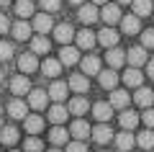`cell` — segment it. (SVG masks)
Masks as SVG:
<instances>
[{"label":"cell","mask_w":154,"mask_h":152,"mask_svg":"<svg viewBox=\"0 0 154 152\" xmlns=\"http://www.w3.org/2000/svg\"><path fill=\"white\" fill-rule=\"evenodd\" d=\"M28 95V108H33V111H41V108H46V103H49V93H44V90H28L26 93Z\"/></svg>","instance_id":"1"},{"label":"cell","mask_w":154,"mask_h":152,"mask_svg":"<svg viewBox=\"0 0 154 152\" xmlns=\"http://www.w3.org/2000/svg\"><path fill=\"white\" fill-rule=\"evenodd\" d=\"M100 18H103L108 26H110V23H118V21H121V5H118V3H103Z\"/></svg>","instance_id":"2"},{"label":"cell","mask_w":154,"mask_h":152,"mask_svg":"<svg viewBox=\"0 0 154 152\" xmlns=\"http://www.w3.org/2000/svg\"><path fill=\"white\" fill-rule=\"evenodd\" d=\"M90 137H93V139L98 142V144H108V142L113 139V129H110V126L105 124V121H100V124L95 126V129H90Z\"/></svg>","instance_id":"3"},{"label":"cell","mask_w":154,"mask_h":152,"mask_svg":"<svg viewBox=\"0 0 154 152\" xmlns=\"http://www.w3.org/2000/svg\"><path fill=\"white\" fill-rule=\"evenodd\" d=\"M146 60H149V57H146V49H144V47H131V49L126 52V62H128L131 67L146 65Z\"/></svg>","instance_id":"4"},{"label":"cell","mask_w":154,"mask_h":152,"mask_svg":"<svg viewBox=\"0 0 154 152\" xmlns=\"http://www.w3.org/2000/svg\"><path fill=\"white\" fill-rule=\"evenodd\" d=\"M46 93H49V98L54 101V103H62V101L67 98V93H69V85H67V82H62V80H54V82L49 85V90H46Z\"/></svg>","instance_id":"5"},{"label":"cell","mask_w":154,"mask_h":152,"mask_svg":"<svg viewBox=\"0 0 154 152\" xmlns=\"http://www.w3.org/2000/svg\"><path fill=\"white\" fill-rule=\"evenodd\" d=\"M77 16H80L82 23H95L98 21V5H95V3H82L80 11H77Z\"/></svg>","instance_id":"6"},{"label":"cell","mask_w":154,"mask_h":152,"mask_svg":"<svg viewBox=\"0 0 154 152\" xmlns=\"http://www.w3.org/2000/svg\"><path fill=\"white\" fill-rule=\"evenodd\" d=\"M113 139H116V147H118L121 152H131V147L136 144V137H134L128 129H123L121 134H116Z\"/></svg>","instance_id":"7"},{"label":"cell","mask_w":154,"mask_h":152,"mask_svg":"<svg viewBox=\"0 0 154 152\" xmlns=\"http://www.w3.org/2000/svg\"><path fill=\"white\" fill-rule=\"evenodd\" d=\"M8 116H13V119H26L28 116V103H23L21 98H13L11 103H8Z\"/></svg>","instance_id":"8"},{"label":"cell","mask_w":154,"mask_h":152,"mask_svg":"<svg viewBox=\"0 0 154 152\" xmlns=\"http://www.w3.org/2000/svg\"><path fill=\"white\" fill-rule=\"evenodd\" d=\"M75 41H77V49H93L95 44H98V39H95L93 31H75Z\"/></svg>","instance_id":"9"},{"label":"cell","mask_w":154,"mask_h":152,"mask_svg":"<svg viewBox=\"0 0 154 152\" xmlns=\"http://www.w3.org/2000/svg\"><path fill=\"white\" fill-rule=\"evenodd\" d=\"M134 101H136V106H141V108H149V106L154 103V90H149V88L139 85L136 93H134Z\"/></svg>","instance_id":"10"},{"label":"cell","mask_w":154,"mask_h":152,"mask_svg":"<svg viewBox=\"0 0 154 152\" xmlns=\"http://www.w3.org/2000/svg\"><path fill=\"white\" fill-rule=\"evenodd\" d=\"M54 39L59 44H69V41H75V28L69 26V23H59V26L54 28Z\"/></svg>","instance_id":"11"},{"label":"cell","mask_w":154,"mask_h":152,"mask_svg":"<svg viewBox=\"0 0 154 152\" xmlns=\"http://www.w3.org/2000/svg\"><path fill=\"white\" fill-rule=\"evenodd\" d=\"M98 82L105 88V90H113L118 85V72L116 70H100L98 72Z\"/></svg>","instance_id":"12"},{"label":"cell","mask_w":154,"mask_h":152,"mask_svg":"<svg viewBox=\"0 0 154 152\" xmlns=\"http://www.w3.org/2000/svg\"><path fill=\"white\" fill-rule=\"evenodd\" d=\"M28 90H31V82H28L26 75H16L11 80V93L13 95H26Z\"/></svg>","instance_id":"13"},{"label":"cell","mask_w":154,"mask_h":152,"mask_svg":"<svg viewBox=\"0 0 154 152\" xmlns=\"http://www.w3.org/2000/svg\"><path fill=\"white\" fill-rule=\"evenodd\" d=\"M95 39H98V44H103V47H116V44H118V31H113V28H100V31H98V36H95Z\"/></svg>","instance_id":"14"},{"label":"cell","mask_w":154,"mask_h":152,"mask_svg":"<svg viewBox=\"0 0 154 152\" xmlns=\"http://www.w3.org/2000/svg\"><path fill=\"white\" fill-rule=\"evenodd\" d=\"M18 67H21L23 75H28V72H36V67H38L36 54H33V52H28V54H21V57H18Z\"/></svg>","instance_id":"15"},{"label":"cell","mask_w":154,"mask_h":152,"mask_svg":"<svg viewBox=\"0 0 154 152\" xmlns=\"http://www.w3.org/2000/svg\"><path fill=\"white\" fill-rule=\"evenodd\" d=\"M31 28H36L38 34H49L51 28H54V23H51V16H49V13H38V16L33 18Z\"/></svg>","instance_id":"16"},{"label":"cell","mask_w":154,"mask_h":152,"mask_svg":"<svg viewBox=\"0 0 154 152\" xmlns=\"http://www.w3.org/2000/svg\"><path fill=\"white\" fill-rule=\"evenodd\" d=\"M69 90H75V93H88V88H90V82H88V75H82V72H75V75L69 77Z\"/></svg>","instance_id":"17"},{"label":"cell","mask_w":154,"mask_h":152,"mask_svg":"<svg viewBox=\"0 0 154 152\" xmlns=\"http://www.w3.org/2000/svg\"><path fill=\"white\" fill-rule=\"evenodd\" d=\"M23 126H26L28 134H41V129H44V119L38 114H28L26 119H23Z\"/></svg>","instance_id":"18"},{"label":"cell","mask_w":154,"mask_h":152,"mask_svg":"<svg viewBox=\"0 0 154 152\" xmlns=\"http://www.w3.org/2000/svg\"><path fill=\"white\" fill-rule=\"evenodd\" d=\"M69 134L75 137V139H88V137H90V124L82 121V119H75L72 126H69Z\"/></svg>","instance_id":"19"},{"label":"cell","mask_w":154,"mask_h":152,"mask_svg":"<svg viewBox=\"0 0 154 152\" xmlns=\"http://www.w3.org/2000/svg\"><path fill=\"white\" fill-rule=\"evenodd\" d=\"M123 82H126L128 88H139L144 82V72L139 70V67H128V70L123 72Z\"/></svg>","instance_id":"20"},{"label":"cell","mask_w":154,"mask_h":152,"mask_svg":"<svg viewBox=\"0 0 154 152\" xmlns=\"http://www.w3.org/2000/svg\"><path fill=\"white\" fill-rule=\"evenodd\" d=\"M128 101H131V95H128L126 90H116V88L110 90V101H108V103L113 106V108H121V111H123V108L128 106Z\"/></svg>","instance_id":"21"},{"label":"cell","mask_w":154,"mask_h":152,"mask_svg":"<svg viewBox=\"0 0 154 152\" xmlns=\"http://www.w3.org/2000/svg\"><path fill=\"white\" fill-rule=\"evenodd\" d=\"M105 60H108L110 70H118V67L126 62V52H121L118 47H110V49H108V57H105Z\"/></svg>","instance_id":"22"},{"label":"cell","mask_w":154,"mask_h":152,"mask_svg":"<svg viewBox=\"0 0 154 152\" xmlns=\"http://www.w3.org/2000/svg\"><path fill=\"white\" fill-rule=\"evenodd\" d=\"M67 116H69V111H67V106H62V103H54L49 108V121L51 124H64Z\"/></svg>","instance_id":"23"},{"label":"cell","mask_w":154,"mask_h":152,"mask_svg":"<svg viewBox=\"0 0 154 152\" xmlns=\"http://www.w3.org/2000/svg\"><path fill=\"white\" fill-rule=\"evenodd\" d=\"M62 67H64V65H62L59 60H51V57H49V60H44V62H41V72H44L46 77H59Z\"/></svg>","instance_id":"24"},{"label":"cell","mask_w":154,"mask_h":152,"mask_svg":"<svg viewBox=\"0 0 154 152\" xmlns=\"http://www.w3.org/2000/svg\"><path fill=\"white\" fill-rule=\"evenodd\" d=\"M77 60H80V54H77V47H69V44H64L59 52V62L62 65H77Z\"/></svg>","instance_id":"25"},{"label":"cell","mask_w":154,"mask_h":152,"mask_svg":"<svg viewBox=\"0 0 154 152\" xmlns=\"http://www.w3.org/2000/svg\"><path fill=\"white\" fill-rule=\"evenodd\" d=\"M49 49H51V44H49V39H46L44 34H38V36L31 39V52L33 54H46Z\"/></svg>","instance_id":"26"},{"label":"cell","mask_w":154,"mask_h":152,"mask_svg":"<svg viewBox=\"0 0 154 152\" xmlns=\"http://www.w3.org/2000/svg\"><path fill=\"white\" fill-rule=\"evenodd\" d=\"M67 139H69V131L62 129L59 124H54V129L49 131V142H51L54 147H59V144H67Z\"/></svg>","instance_id":"27"},{"label":"cell","mask_w":154,"mask_h":152,"mask_svg":"<svg viewBox=\"0 0 154 152\" xmlns=\"http://www.w3.org/2000/svg\"><path fill=\"white\" fill-rule=\"evenodd\" d=\"M88 108H90V103L85 101L82 95H75V98L69 101V106H67V111H69V114H75V116H82Z\"/></svg>","instance_id":"28"},{"label":"cell","mask_w":154,"mask_h":152,"mask_svg":"<svg viewBox=\"0 0 154 152\" xmlns=\"http://www.w3.org/2000/svg\"><path fill=\"white\" fill-rule=\"evenodd\" d=\"M11 31H13V36H16V41H26V39H31V23H26V21L21 18Z\"/></svg>","instance_id":"29"},{"label":"cell","mask_w":154,"mask_h":152,"mask_svg":"<svg viewBox=\"0 0 154 152\" xmlns=\"http://www.w3.org/2000/svg\"><path fill=\"white\" fill-rule=\"evenodd\" d=\"M100 72V60L95 54H88L82 60V75H98Z\"/></svg>","instance_id":"30"},{"label":"cell","mask_w":154,"mask_h":152,"mask_svg":"<svg viewBox=\"0 0 154 152\" xmlns=\"http://www.w3.org/2000/svg\"><path fill=\"white\" fill-rule=\"evenodd\" d=\"M18 137H21V134H18L16 126H0V142H3V144H8V147L16 144Z\"/></svg>","instance_id":"31"},{"label":"cell","mask_w":154,"mask_h":152,"mask_svg":"<svg viewBox=\"0 0 154 152\" xmlns=\"http://www.w3.org/2000/svg\"><path fill=\"white\" fill-rule=\"evenodd\" d=\"M131 8H134V16L144 18V16H149V13H152L154 3H152V0H131Z\"/></svg>","instance_id":"32"},{"label":"cell","mask_w":154,"mask_h":152,"mask_svg":"<svg viewBox=\"0 0 154 152\" xmlns=\"http://www.w3.org/2000/svg\"><path fill=\"white\" fill-rule=\"evenodd\" d=\"M118 124H121L123 129L131 131L134 126L139 124V114H134V111H126V108H123V111H121V116H118Z\"/></svg>","instance_id":"33"},{"label":"cell","mask_w":154,"mask_h":152,"mask_svg":"<svg viewBox=\"0 0 154 152\" xmlns=\"http://www.w3.org/2000/svg\"><path fill=\"white\" fill-rule=\"evenodd\" d=\"M136 144L141 147V150H154V131L152 129H144L136 134Z\"/></svg>","instance_id":"34"},{"label":"cell","mask_w":154,"mask_h":152,"mask_svg":"<svg viewBox=\"0 0 154 152\" xmlns=\"http://www.w3.org/2000/svg\"><path fill=\"white\" fill-rule=\"evenodd\" d=\"M93 116L98 121H108L110 116H113V106L110 103H95L93 106Z\"/></svg>","instance_id":"35"},{"label":"cell","mask_w":154,"mask_h":152,"mask_svg":"<svg viewBox=\"0 0 154 152\" xmlns=\"http://www.w3.org/2000/svg\"><path fill=\"white\" fill-rule=\"evenodd\" d=\"M121 31L123 34H139V16H123L121 18Z\"/></svg>","instance_id":"36"},{"label":"cell","mask_w":154,"mask_h":152,"mask_svg":"<svg viewBox=\"0 0 154 152\" xmlns=\"http://www.w3.org/2000/svg\"><path fill=\"white\" fill-rule=\"evenodd\" d=\"M33 11H36L33 0H16V13H18V18H28V16H33Z\"/></svg>","instance_id":"37"},{"label":"cell","mask_w":154,"mask_h":152,"mask_svg":"<svg viewBox=\"0 0 154 152\" xmlns=\"http://www.w3.org/2000/svg\"><path fill=\"white\" fill-rule=\"evenodd\" d=\"M23 152H44V142L38 139L36 134H31L26 139V144H23Z\"/></svg>","instance_id":"38"},{"label":"cell","mask_w":154,"mask_h":152,"mask_svg":"<svg viewBox=\"0 0 154 152\" xmlns=\"http://www.w3.org/2000/svg\"><path fill=\"white\" fill-rule=\"evenodd\" d=\"M13 57V44L11 41H0V62H8Z\"/></svg>","instance_id":"39"},{"label":"cell","mask_w":154,"mask_h":152,"mask_svg":"<svg viewBox=\"0 0 154 152\" xmlns=\"http://www.w3.org/2000/svg\"><path fill=\"white\" fill-rule=\"evenodd\" d=\"M141 47L144 49H154V28L141 31Z\"/></svg>","instance_id":"40"},{"label":"cell","mask_w":154,"mask_h":152,"mask_svg":"<svg viewBox=\"0 0 154 152\" xmlns=\"http://www.w3.org/2000/svg\"><path fill=\"white\" fill-rule=\"evenodd\" d=\"M41 8H44L46 13H54L62 8V0H41Z\"/></svg>","instance_id":"41"},{"label":"cell","mask_w":154,"mask_h":152,"mask_svg":"<svg viewBox=\"0 0 154 152\" xmlns=\"http://www.w3.org/2000/svg\"><path fill=\"white\" fill-rule=\"evenodd\" d=\"M64 152H88V147H85L82 139H75V142H69V144H67Z\"/></svg>","instance_id":"42"},{"label":"cell","mask_w":154,"mask_h":152,"mask_svg":"<svg viewBox=\"0 0 154 152\" xmlns=\"http://www.w3.org/2000/svg\"><path fill=\"white\" fill-rule=\"evenodd\" d=\"M141 119H144V124H146L149 129H154V108H152V106H149V108H146V114H144Z\"/></svg>","instance_id":"43"},{"label":"cell","mask_w":154,"mask_h":152,"mask_svg":"<svg viewBox=\"0 0 154 152\" xmlns=\"http://www.w3.org/2000/svg\"><path fill=\"white\" fill-rule=\"evenodd\" d=\"M5 31H11V21H8V16L0 13V34H5Z\"/></svg>","instance_id":"44"},{"label":"cell","mask_w":154,"mask_h":152,"mask_svg":"<svg viewBox=\"0 0 154 152\" xmlns=\"http://www.w3.org/2000/svg\"><path fill=\"white\" fill-rule=\"evenodd\" d=\"M146 75L154 80V60H146Z\"/></svg>","instance_id":"45"},{"label":"cell","mask_w":154,"mask_h":152,"mask_svg":"<svg viewBox=\"0 0 154 152\" xmlns=\"http://www.w3.org/2000/svg\"><path fill=\"white\" fill-rule=\"evenodd\" d=\"M13 0H0V5H11Z\"/></svg>","instance_id":"46"},{"label":"cell","mask_w":154,"mask_h":152,"mask_svg":"<svg viewBox=\"0 0 154 152\" xmlns=\"http://www.w3.org/2000/svg\"><path fill=\"white\" fill-rule=\"evenodd\" d=\"M69 3H75V5H82V3H85V0H69Z\"/></svg>","instance_id":"47"},{"label":"cell","mask_w":154,"mask_h":152,"mask_svg":"<svg viewBox=\"0 0 154 152\" xmlns=\"http://www.w3.org/2000/svg\"><path fill=\"white\" fill-rule=\"evenodd\" d=\"M116 3H118V5H121V3H131V0H116Z\"/></svg>","instance_id":"48"},{"label":"cell","mask_w":154,"mask_h":152,"mask_svg":"<svg viewBox=\"0 0 154 152\" xmlns=\"http://www.w3.org/2000/svg\"><path fill=\"white\" fill-rule=\"evenodd\" d=\"M93 3H95V5H98V3H108V0H93Z\"/></svg>","instance_id":"49"},{"label":"cell","mask_w":154,"mask_h":152,"mask_svg":"<svg viewBox=\"0 0 154 152\" xmlns=\"http://www.w3.org/2000/svg\"><path fill=\"white\" fill-rule=\"evenodd\" d=\"M0 82H3V67H0Z\"/></svg>","instance_id":"50"},{"label":"cell","mask_w":154,"mask_h":152,"mask_svg":"<svg viewBox=\"0 0 154 152\" xmlns=\"http://www.w3.org/2000/svg\"><path fill=\"white\" fill-rule=\"evenodd\" d=\"M49 152H62V150H57V147H54V150H49Z\"/></svg>","instance_id":"51"},{"label":"cell","mask_w":154,"mask_h":152,"mask_svg":"<svg viewBox=\"0 0 154 152\" xmlns=\"http://www.w3.org/2000/svg\"><path fill=\"white\" fill-rule=\"evenodd\" d=\"M0 126H3V116H0Z\"/></svg>","instance_id":"52"},{"label":"cell","mask_w":154,"mask_h":152,"mask_svg":"<svg viewBox=\"0 0 154 152\" xmlns=\"http://www.w3.org/2000/svg\"><path fill=\"white\" fill-rule=\"evenodd\" d=\"M11 152H18V150H11Z\"/></svg>","instance_id":"53"},{"label":"cell","mask_w":154,"mask_h":152,"mask_svg":"<svg viewBox=\"0 0 154 152\" xmlns=\"http://www.w3.org/2000/svg\"><path fill=\"white\" fill-rule=\"evenodd\" d=\"M100 152H105V150H100Z\"/></svg>","instance_id":"54"},{"label":"cell","mask_w":154,"mask_h":152,"mask_svg":"<svg viewBox=\"0 0 154 152\" xmlns=\"http://www.w3.org/2000/svg\"><path fill=\"white\" fill-rule=\"evenodd\" d=\"M152 3H154V0H152Z\"/></svg>","instance_id":"55"}]
</instances>
